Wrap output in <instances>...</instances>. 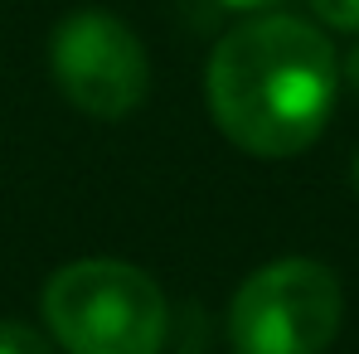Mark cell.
<instances>
[{"instance_id":"obj_1","label":"cell","mask_w":359,"mask_h":354,"mask_svg":"<svg viewBox=\"0 0 359 354\" xmlns=\"http://www.w3.org/2000/svg\"><path fill=\"white\" fill-rule=\"evenodd\" d=\"M204 97L224 141L257 161H292L320 141L335 112V44L301 15H248L214 44L204 68Z\"/></svg>"},{"instance_id":"obj_2","label":"cell","mask_w":359,"mask_h":354,"mask_svg":"<svg viewBox=\"0 0 359 354\" xmlns=\"http://www.w3.org/2000/svg\"><path fill=\"white\" fill-rule=\"evenodd\" d=\"M39 311L63 354H161L170 340L165 292L121 257L63 262L39 292Z\"/></svg>"},{"instance_id":"obj_3","label":"cell","mask_w":359,"mask_h":354,"mask_svg":"<svg viewBox=\"0 0 359 354\" xmlns=\"http://www.w3.org/2000/svg\"><path fill=\"white\" fill-rule=\"evenodd\" d=\"M345 320V287L316 257H277L243 277L229 301V345L238 354H325Z\"/></svg>"},{"instance_id":"obj_4","label":"cell","mask_w":359,"mask_h":354,"mask_svg":"<svg viewBox=\"0 0 359 354\" xmlns=\"http://www.w3.org/2000/svg\"><path fill=\"white\" fill-rule=\"evenodd\" d=\"M49 73L68 107L93 121L131 117L151 93L146 44L107 5H78L59 20L49 39Z\"/></svg>"},{"instance_id":"obj_5","label":"cell","mask_w":359,"mask_h":354,"mask_svg":"<svg viewBox=\"0 0 359 354\" xmlns=\"http://www.w3.org/2000/svg\"><path fill=\"white\" fill-rule=\"evenodd\" d=\"M0 354H54V345L29 320H0Z\"/></svg>"},{"instance_id":"obj_6","label":"cell","mask_w":359,"mask_h":354,"mask_svg":"<svg viewBox=\"0 0 359 354\" xmlns=\"http://www.w3.org/2000/svg\"><path fill=\"white\" fill-rule=\"evenodd\" d=\"M316 20L325 29H340V34H359V0H311Z\"/></svg>"},{"instance_id":"obj_7","label":"cell","mask_w":359,"mask_h":354,"mask_svg":"<svg viewBox=\"0 0 359 354\" xmlns=\"http://www.w3.org/2000/svg\"><path fill=\"white\" fill-rule=\"evenodd\" d=\"M340 78L350 83V93L359 97V44L350 49V54H345V63H340Z\"/></svg>"},{"instance_id":"obj_8","label":"cell","mask_w":359,"mask_h":354,"mask_svg":"<svg viewBox=\"0 0 359 354\" xmlns=\"http://www.w3.org/2000/svg\"><path fill=\"white\" fill-rule=\"evenodd\" d=\"M219 5H229V10H252V15H262V10H272V5H282V0H219Z\"/></svg>"},{"instance_id":"obj_9","label":"cell","mask_w":359,"mask_h":354,"mask_svg":"<svg viewBox=\"0 0 359 354\" xmlns=\"http://www.w3.org/2000/svg\"><path fill=\"white\" fill-rule=\"evenodd\" d=\"M350 184H355V194H359V156H355V165H350Z\"/></svg>"}]
</instances>
